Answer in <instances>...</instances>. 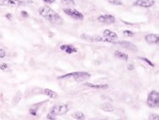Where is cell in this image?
<instances>
[{
  "mask_svg": "<svg viewBox=\"0 0 159 120\" xmlns=\"http://www.w3.org/2000/svg\"><path fill=\"white\" fill-rule=\"evenodd\" d=\"M38 12L42 18H44L49 23L59 25V24H62L64 22L63 18L61 17L57 12L54 11L53 9L48 6H42L38 9Z\"/></svg>",
  "mask_w": 159,
  "mask_h": 120,
  "instance_id": "obj_1",
  "label": "cell"
},
{
  "mask_svg": "<svg viewBox=\"0 0 159 120\" xmlns=\"http://www.w3.org/2000/svg\"><path fill=\"white\" fill-rule=\"evenodd\" d=\"M69 78L74 79L77 82L86 81L90 78V73L87 71H73L57 77V79H69Z\"/></svg>",
  "mask_w": 159,
  "mask_h": 120,
  "instance_id": "obj_2",
  "label": "cell"
},
{
  "mask_svg": "<svg viewBox=\"0 0 159 120\" xmlns=\"http://www.w3.org/2000/svg\"><path fill=\"white\" fill-rule=\"evenodd\" d=\"M159 104V92L158 91H151L147 97V105L151 109H155Z\"/></svg>",
  "mask_w": 159,
  "mask_h": 120,
  "instance_id": "obj_3",
  "label": "cell"
},
{
  "mask_svg": "<svg viewBox=\"0 0 159 120\" xmlns=\"http://www.w3.org/2000/svg\"><path fill=\"white\" fill-rule=\"evenodd\" d=\"M69 110H70L69 105L65 104V103H61V104H56L53 106L50 109L49 113H51L55 117H57V116H62V115L67 114L69 112Z\"/></svg>",
  "mask_w": 159,
  "mask_h": 120,
  "instance_id": "obj_4",
  "label": "cell"
},
{
  "mask_svg": "<svg viewBox=\"0 0 159 120\" xmlns=\"http://www.w3.org/2000/svg\"><path fill=\"white\" fill-rule=\"evenodd\" d=\"M63 12L68 16H70L72 19L78 20V21H82L84 20V14L81 12L78 11L76 9H71V8H65L63 9Z\"/></svg>",
  "mask_w": 159,
  "mask_h": 120,
  "instance_id": "obj_5",
  "label": "cell"
},
{
  "mask_svg": "<svg viewBox=\"0 0 159 120\" xmlns=\"http://www.w3.org/2000/svg\"><path fill=\"white\" fill-rule=\"evenodd\" d=\"M81 38L82 40H86V41H90V42H106V43H112V41L109 40L108 39L104 38L103 36H100V35H90V34H83L81 35Z\"/></svg>",
  "mask_w": 159,
  "mask_h": 120,
  "instance_id": "obj_6",
  "label": "cell"
},
{
  "mask_svg": "<svg viewBox=\"0 0 159 120\" xmlns=\"http://www.w3.org/2000/svg\"><path fill=\"white\" fill-rule=\"evenodd\" d=\"M97 21L105 24H112L116 22V18L112 14H100L97 17Z\"/></svg>",
  "mask_w": 159,
  "mask_h": 120,
  "instance_id": "obj_7",
  "label": "cell"
},
{
  "mask_svg": "<svg viewBox=\"0 0 159 120\" xmlns=\"http://www.w3.org/2000/svg\"><path fill=\"white\" fill-rule=\"evenodd\" d=\"M116 45H118L121 47H122L126 50H128L131 51H137V47L133 43L130 42V41H126V40H121V41H116L115 42Z\"/></svg>",
  "mask_w": 159,
  "mask_h": 120,
  "instance_id": "obj_8",
  "label": "cell"
},
{
  "mask_svg": "<svg viewBox=\"0 0 159 120\" xmlns=\"http://www.w3.org/2000/svg\"><path fill=\"white\" fill-rule=\"evenodd\" d=\"M155 4H156L155 0H136L133 3V5L136 7L148 9L155 5Z\"/></svg>",
  "mask_w": 159,
  "mask_h": 120,
  "instance_id": "obj_9",
  "label": "cell"
},
{
  "mask_svg": "<svg viewBox=\"0 0 159 120\" xmlns=\"http://www.w3.org/2000/svg\"><path fill=\"white\" fill-rule=\"evenodd\" d=\"M59 49L62 51L65 52L66 54L68 55H72V54H76L78 51L77 48L73 45L71 44H64V45H61L59 46Z\"/></svg>",
  "mask_w": 159,
  "mask_h": 120,
  "instance_id": "obj_10",
  "label": "cell"
},
{
  "mask_svg": "<svg viewBox=\"0 0 159 120\" xmlns=\"http://www.w3.org/2000/svg\"><path fill=\"white\" fill-rule=\"evenodd\" d=\"M103 37L112 41L113 44H115V42L118 39V35L117 34V33L112 31L111 29H104L103 30Z\"/></svg>",
  "mask_w": 159,
  "mask_h": 120,
  "instance_id": "obj_11",
  "label": "cell"
},
{
  "mask_svg": "<svg viewBox=\"0 0 159 120\" xmlns=\"http://www.w3.org/2000/svg\"><path fill=\"white\" fill-rule=\"evenodd\" d=\"M144 39L148 44L154 45V44H158L159 42V35L158 34H148L145 35Z\"/></svg>",
  "mask_w": 159,
  "mask_h": 120,
  "instance_id": "obj_12",
  "label": "cell"
},
{
  "mask_svg": "<svg viewBox=\"0 0 159 120\" xmlns=\"http://www.w3.org/2000/svg\"><path fill=\"white\" fill-rule=\"evenodd\" d=\"M83 86H87L90 88H93V89H108V87H109L107 84H92L90 82H85L83 84Z\"/></svg>",
  "mask_w": 159,
  "mask_h": 120,
  "instance_id": "obj_13",
  "label": "cell"
},
{
  "mask_svg": "<svg viewBox=\"0 0 159 120\" xmlns=\"http://www.w3.org/2000/svg\"><path fill=\"white\" fill-rule=\"evenodd\" d=\"M42 92H43V94L46 95L47 97H49V98H52V99H56L58 97V96H59L57 92H55V91L51 90V89H49V88H45Z\"/></svg>",
  "mask_w": 159,
  "mask_h": 120,
  "instance_id": "obj_14",
  "label": "cell"
},
{
  "mask_svg": "<svg viewBox=\"0 0 159 120\" xmlns=\"http://www.w3.org/2000/svg\"><path fill=\"white\" fill-rule=\"evenodd\" d=\"M114 56L117 58H119L121 60H123L125 61H127L128 59H129V56H128L127 54H126V53H124L122 51H116L114 52Z\"/></svg>",
  "mask_w": 159,
  "mask_h": 120,
  "instance_id": "obj_15",
  "label": "cell"
},
{
  "mask_svg": "<svg viewBox=\"0 0 159 120\" xmlns=\"http://www.w3.org/2000/svg\"><path fill=\"white\" fill-rule=\"evenodd\" d=\"M100 108H101L102 110H104L106 112H113L114 109H115L114 106L110 103H104L100 106Z\"/></svg>",
  "mask_w": 159,
  "mask_h": 120,
  "instance_id": "obj_16",
  "label": "cell"
},
{
  "mask_svg": "<svg viewBox=\"0 0 159 120\" xmlns=\"http://www.w3.org/2000/svg\"><path fill=\"white\" fill-rule=\"evenodd\" d=\"M4 4L11 7H18L21 4V1L19 0H4Z\"/></svg>",
  "mask_w": 159,
  "mask_h": 120,
  "instance_id": "obj_17",
  "label": "cell"
},
{
  "mask_svg": "<svg viewBox=\"0 0 159 120\" xmlns=\"http://www.w3.org/2000/svg\"><path fill=\"white\" fill-rule=\"evenodd\" d=\"M72 118L76 119H86V116L84 114L83 112H81V111H76L75 112L74 114H72Z\"/></svg>",
  "mask_w": 159,
  "mask_h": 120,
  "instance_id": "obj_18",
  "label": "cell"
},
{
  "mask_svg": "<svg viewBox=\"0 0 159 120\" xmlns=\"http://www.w3.org/2000/svg\"><path fill=\"white\" fill-rule=\"evenodd\" d=\"M21 98H22V93H21L20 91H18V92L16 93V95L14 96V97L13 98V105H16L18 102H20Z\"/></svg>",
  "mask_w": 159,
  "mask_h": 120,
  "instance_id": "obj_19",
  "label": "cell"
},
{
  "mask_svg": "<svg viewBox=\"0 0 159 120\" xmlns=\"http://www.w3.org/2000/svg\"><path fill=\"white\" fill-rule=\"evenodd\" d=\"M109 4H111L112 5L121 6L123 4V3L122 2V0H107Z\"/></svg>",
  "mask_w": 159,
  "mask_h": 120,
  "instance_id": "obj_20",
  "label": "cell"
},
{
  "mask_svg": "<svg viewBox=\"0 0 159 120\" xmlns=\"http://www.w3.org/2000/svg\"><path fill=\"white\" fill-rule=\"evenodd\" d=\"M61 3L66 6H72L75 5L76 3H75V0H61Z\"/></svg>",
  "mask_w": 159,
  "mask_h": 120,
  "instance_id": "obj_21",
  "label": "cell"
},
{
  "mask_svg": "<svg viewBox=\"0 0 159 120\" xmlns=\"http://www.w3.org/2000/svg\"><path fill=\"white\" fill-rule=\"evenodd\" d=\"M139 59L140 60H141V61H143L145 63H147V64H148L150 66H152V67H154L155 66V64L153 62H152L149 59H147V57H139Z\"/></svg>",
  "mask_w": 159,
  "mask_h": 120,
  "instance_id": "obj_22",
  "label": "cell"
},
{
  "mask_svg": "<svg viewBox=\"0 0 159 120\" xmlns=\"http://www.w3.org/2000/svg\"><path fill=\"white\" fill-rule=\"evenodd\" d=\"M122 34H123L125 37H132L134 36V33L131 30H124L122 32Z\"/></svg>",
  "mask_w": 159,
  "mask_h": 120,
  "instance_id": "obj_23",
  "label": "cell"
},
{
  "mask_svg": "<svg viewBox=\"0 0 159 120\" xmlns=\"http://www.w3.org/2000/svg\"><path fill=\"white\" fill-rule=\"evenodd\" d=\"M148 119L150 120H159V115L158 114H153L149 116Z\"/></svg>",
  "mask_w": 159,
  "mask_h": 120,
  "instance_id": "obj_24",
  "label": "cell"
},
{
  "mask_svg": "<svg viewBox=\"0 0 159 120\" xmlns=\"http://www.w3.org/2000/svg\"><path fill=\"white\" fill-rule=\"evenodd\" d=\"M0 69L2 71H7L8 69V65L5 62H3L0 64Z\"/></svg>",
  "mask_w": 159,
  "mask_h": 120,
  "instance_id": "obj_25",
  "label": "cell"
},
{
  "mask_svg": "<svg viewBox=\"0 0 159 120\" xmlns=\"http://www.w3.org/2000/svg\"><path fill=\"white\" fill-rule=\"evenodd\" d=\"M6 51L4 48H0V58H4L6 56Z\"/></svg>",
  "mask_w": 159,
  "mask_h": 120,
  "instance_id": "obj_26",
  "label": "cell"
},
{
  "mask_svg": "<svg viewBox=\"0 0 159 120\" xmlns=\"http://www.w3.org/2000/svg\"><path fill=\"white\" fill-rule=\"evenodd\" d=\"M46 119H47L54 120V119H57V117H55L54 115L52 114L51 113H49H49H48L47 116H46Z\"/></svg>",
  "mask_w": 159,
  "mask_h": 120,
  "instance_id": "obj_27",
  "label": "cell"
},
{
  "mask_svg": "<svg viewBox=\"0 0 159 120\" xmlns=\"http://www.w3.org/2000/svg\"><path fill=\"white\" fill-rule=\"evenodd\" d=\"M37 110H38V109L31 108V109H30V114L33 116H37Z\"/></svg>",
  "mask_w": 159,
  "mask_h": 120,
  "instance_id": "obj_28",
  "label": "cell"
},
{
  "mask_svg": "<svg viewBox=\"0 0 159 120\" xmlns=\"http://www.w3.org/2000/svg\"><path fill=\"white\" fill-rule=\"evenodd\" d=\"M134 68H135V66H134L132 63H130V64L127 65V69H128L129 71H132V70H134Z\"/></svg>",
  "mask_w": 159,
  "mask_h": 120,
  "instance_id": "obj_29",
  "label": "cell"
},
{
  "mask_svg": "<svg viewBox=\"0 0 159 120\" xmlns=\"http://www.w3.org/2000/svg\"><path fill=\"white\" fill-rule=\"evenodd\" d=\"M21 14H22V16L24 18H27L28 16H29V14H28V12L24 11V10H23V11H21Z\"/></svg>",
  "mask_w": 159,
  "mask_h": 120,
  "instance_id": "obj_30",
  "label": "cell"
},
{
  "mask_svg": "<svg viewBox=\"0 0 159 120\" xmlns=\"http://www.w3.org/2000/svg\"><path fill=\"white\" fill-rule=\"evenodd\" d=\"M42 1L45 3H47V4H53L55 2V0H42Z\"/></svg>",
  "mask_w": 159,
  "mask_h": 120,
  "instance_id": "obj_31",
  "label": "cell"
},
{
  "mask_svg": "<svg viewBox=\"0 0 159 120\" xmlns=\"http://www.w3.org/2000/svg\"><path fill=\"white\" fill-rule=\"evenodd\" d=\"M5 17L7 19H11V18H12V14H7L6 15H5Z\"/></svg>",
  "mask_w": 159,
  "mask_h": 120,
  "instance_id": "obj_32",
  "label": "cell"
}]
</instances>
